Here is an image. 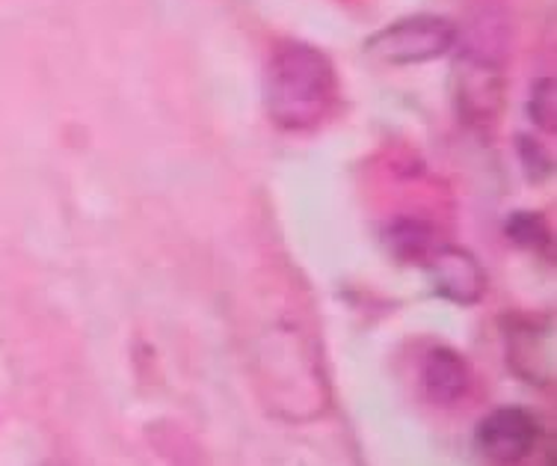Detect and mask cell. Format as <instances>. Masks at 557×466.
<instances>
[{"mask_svg": "<svg viewBox=\"0 0 557 466\" xmlns=\"http://www.w3.org/2000/svg\"><path fill=\"white\" fill-rule=\"evenodd\" d=\"M528 113H531L534 125H540L543 131H555V81L552 77L536 81L534 93L528 98Z\"/></svg>", "mask_w": 557, "mask_h": 466, "instance_id": "obj_10", "label": "cell"}, {"mask_svg": "<svg viewBox=\"0 0 557 466\" xmlns=\"http://www.w3.org/2000/svg\"><path fill=\"white\" fill-rule=\"evenodd\" d=\"M424 265L433 273L436 294H442L450 304L474 306L486 292V273L469 249L440 244Z\"/></svg>", "mask_w": 557, "mask_h": 466, "instance_id": "obj_6", "label": "cell"}, {"mask_svg": "<svg viewBox=\"0 0 557 466\" xmlns=\"http://www.w3.org/2000/svg\"><path fill=\"white\" fill-rule=\"evenodd\" d=\"M386 244L395 259L416 261V265H424L430 259V253L440 247L436 232L428 223H418V220H400V223H395L386 232Z\"/></svg>", "mask_w": 557, "mask_h": 466, "instance_id": "obj_8", "label": "cell"}, {"mask_svg": "<svg viewBox=\"0 0 557 466\" xmlns=\"http://www.w3.org/2000/svg\"><path fill=\"white\" fill-rule=\"evenodd\" d=\"M421 387L433 404L454 407L472 390V369L454 347H433L421 363Z\"/></svg>", "mask_w": 557, "mask_h": 466, "instance_id": "obj_7", "label": "cell"}, {"mask_svg": "<svg viewBox=\"0 0 557 466\" xmlns=\"http://www.w3.org/2000/svg\"><path fill=\"white\" fill-rule=\"evenodd\" d=\"M460 42V27L445 15H409L368 36L364 54L383 65H418L440 60Z\"/></svg>", "mask_w": 557, "mask_h": 466, "instance_id": "obj_2", "label": "cell"}, {"mask_svg": "<svg viewBox=\"0 0 557 466\" xmlns=\"http://www.w3.org/2000/svg\"><path fill=\"white\" fill-rule=\"evenodd\" d=\"M522 158H525V170H540V175H548L555 170V161L546 149H540L536 140H522Z\"/></svg>", "mask_w": 557, "mask_h": 466, "instance_id": "obj_11", "label": "cell"}, {"mask_svg": "<svg viewBox=\"0 0 557 466\" xmlns=\"http://www.w3.org/2000/svg\"><path fill=\"white\" fill-rule=\"evenodd\" d=\"M540 443V422L534 413L522 407H498L493 410L474 434V445L493 464H519Z\"/></svg>", "mask_w": 557, "mask_h": 466, "instance_id": "obj_4", "label": "cell"}, {"mask_svg": "<svg viewBox=\"0 0 557 466\" xmlns=\"http://www.w3.org/2000/svg\"><path fill=\"white\" fill-rule=\"evenodd\" d=\"M507 359L510 369L528 383L555 380V333L546 318H510L507 321Z\"/></svg>", "mask_w": 557, "mask_h": 466, "instance_id": "obj_5", "label": "cell"}, {"mask_svg": "<svg viewBox=\"0 0 557 466\" xmlns=\"http://www.w3.org/2000/svg\"><path fill=\"white\" fill-rule=\"evenodd\" d=\"M457 110L466 122H495L504 108V75L502 65L481 48H466L457 63Z\"/></svg>", "mask_w": 557, "mask_h": 466, "instance_id": "obj_3", "label": "cell"}, {"mask_svg": "<svg viewBox=\"0 0 557 466\" xmlns=\"http://www.w3.org/2000/svg\"><path fill=\"white\" fill-rule=\"evenodd\" d=\"M507 235L513 244L534 253H552V229H548L546 218L536 214V211H516L513 218L507 220Z\"/></svg>", "mask_w": 557, "mask_h": 466, "instance_id": "obj_9", "label": "cell"}, {"mask_svg": "<svg viewBox=\"0 0 557 466\" xmlns=\"http://www.w3.org/2000/svg\"><path fill=\"white\" fill-rule=\"evenodd\" d=\"M338 101V75L321 48L306 42L278 45L264 69V108L285 131L321 125Z\"/></svg>", "mask_w": 557, "mask_h": 466, "instance_id": "obj_1", "label": "cell"}]
</instances>
